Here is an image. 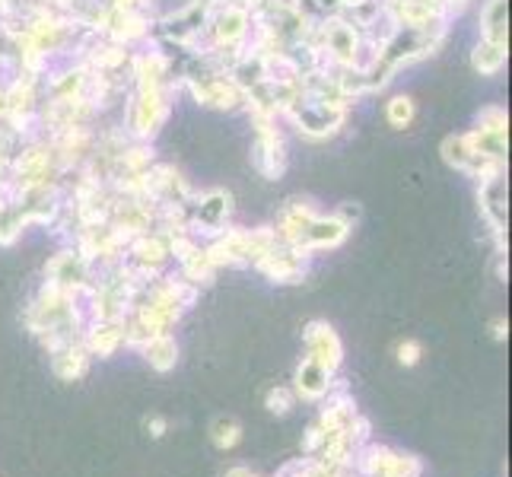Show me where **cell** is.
I'll return each mask as SVG.
<instances>
[{"label": "cell", "mask_w": 512, "mask_h": 477, "mask_svg": "<svg viewBox=\"0 0 512 477\" xmlns=\"http://www.w3.org/2000/svg\"><path fill=\"white\" fill-rule=\"evenodd\" d=\"M144 427H147V433H150L153 439H163L166 430H169V420H166V417H147V420H144Z\"/></svg>", "instance_id": "17"}, {"label": "cell", "mask_w": 512, "mask_h": 477, "mask_svg": "<svg viewBox=\"0 0 512 477\" xmlns=\"http://www.w3.org/2000/svg\"><path fill=\"white\" fill-rule=\"evenodd\" d=\"M83 347L90 357H112L118 347H125V322H93L83 334Z\"/></svg>", "instance_id": "7"}, {"label": "cell", "mask_w": 512, "mask_h": 477, "mask_svg": "<svg viewBox=\"0 0 512 477\" xmlns=\"http://www.w3.org/2000/svg\"><path fill=\"white\" fill-rule=\"evenodd\" d=\"M51 357V369H55V376L61 382H80L86 373H90V350L83 347V341H74V344H64L58 350L48 353Z\"/></svg>", "instance_id": "6"}, {"label": "cell", "mask_w": 512, "mask_h": 477, "mask_svg": "<svg viewBox=\"0 0 512 477\" xmlns=\"http://www.w3.org/2000/svg\"><path fill=\"white\" fill-rule=\"evenodd\" d=\"M90 271H93V264L86 261L80 252H58L55 258L48 261V287H58L64 293H74L80 287L90 284Z\"/></svg>", "instance_id": "4"}, {"label": "cell", "mask_w": 512, "mask_h": 477, "mask_svg": "<svg viewBox=\"0 0 512 477\" xmlns=\"http://www.w3.org/2000/svg\"><path fill=\"white\" fill-rule=\"evenodd\" d=\"M484 39L506 42V0H490L484 7Z\"/></svg>", "instance_id": "13"}, {"label": "cell", "mask_w": 512, "mask_h": 477, "mask_svg": "<svg viewBox=\"0 0 512 477\" xmlns=\"http://www.w3.org/2000/svg\"><path fill=\"white\" fill-rule=\"evenodd\" d=\"M140 353H144L156 373H169V369L179 363V344H175L172 334H153V338L140 347Z\"/></svg>", "instance_id": "9"}, {"label": "cell", "mask_w": 512, "mask_h": 477, "mask_svg": "<svg viewBox=\"0 0 512 477\" xmlns=\"http://www.w3.org/2000/svg\"><path fill=\"white\" fill-rule=\"evenodd\" d=\"M210 439H214V446H217L220 452L236 449V446H239V439H242V423L233 420V417H217V420H214V427H210Z\"/></svg>", "instance_id": "12"}, {"label": "cell", "mask_w": 512, "mask_h": 477, "mask_svg": "<svg viewBox=\"0 0 512 477\" xmlns=\"http://www.w3.org/2000/svg\"><path fill=\"white\" fill-rule=\"evenodd\" d=\"M229 210H233V198H229L226 191H210L198 201V214H194V220H198V226L220 229L229 217Z\"/></svg>", "instance_id": "10"}, {"label": "cell", "mask_w": 512, "mask_h": 477, "mask_svg": "<svg viewBox=\"0 0 512 477\" xmlns=\"http://www.w3.org/2000/svg\"><path fill=\"white\" fill-rule=\"evenodd\" d=\"M255 268L264 277H271L274 284H299L306 277V255L277 242L274 249H268L255 261Z\"/></svg>", "instance_id": "2"}, {"label": "cell", "mask_w": 512, "mask_h": 477, "mask_svg": "<svg viewBox=\"0 0 512 477\" xmlns=\"http://www.w3.org/2000/svg\"><path fill=\"white\" fill-rule=\"evenodd\" d=\"M331 392H334V373H328L319 360L306 357L303 363L296 366V376H293V395L296 398L315 404V401H322Z\"/></svg>", "instance_id": "5"}, {"label": "cell", "mask_w": 512, "mask_h": 477, "mask_svg": "<svg viewBox=\"0 0 512 477\" xmlns=\"http://www.w3.org/2000/svg\"><path fill=\"white\" fill-rule=\"evenodd\" d=\"M293 404H296V395H293V388H287V385H277V388H271L268 395H264V408H268L274 417L290 414Z\"/></svg>", "instance_id": "15"}, {"label": "cell", "mask_w": 512, "mask_h": 477, "mask_svg": "<svg viewBox=\"0 0 512 477\" xmlns=\"http://www.w3.org/2000/svg\"><path fill=\"white\" fill-rule=\"evenodd\" d=\"M385 118L392 128H408L414 121V99L408 96H395L392 102L385 105Z\"/></svg>", "instance_id": "14"}, {"label": "cell", "mask_w": 512, "mask_h": 477, "mask_svg": "<svg viewBox=\"0 0 512 477\" xmlns=\"http://www.w3.org/2000/svg\"><path fill=\"white\" fill-rule=\"evenodd\" d=\"M395 357H398V363L401 366H417L420 363V357H423V347L417 344V341H401L398 347H395Z\"/></svg>", "instance_id": "16"}, {"label": "cell", "mask_w": 512, "mask_h": 477, "mask_svg": "<svg viewBox=\"0 0 512 477\" xmlns=\"http://www.w3.org/2000/svg\"><path fill=\"white\" fill-rule=\"evenodd\" d=\"M303 341H306V357L319 360L328 373H338L344 363V344L338 338V331L328 322H309L303 331Z\"/></svg>", "instance_id": "3"}, {"label": "cell", "mask_w": 512, "mask_h": 477, "mask_svg": "<svg viewBox=\"0 0 512 477\" xmlns=\"http://www.w3.org/2000/svg\"><path fill=\"white\" fill-rule=\"evenodd\" d=\"M481 198H484V214L493 226V233H503V226H506V185L500 179V172H493L490 179L484 182L481 188Z\"/></svg>", "instance_id": "8"}, {"label": "cell", "mask_w": 512, "mask_h": 477, "mask_svg": "<svg viewBox=\"0 0 512 477\" xmlns=\"http://www.w3.org/2000/svg\"><path fill=\"white\" fill-rule=\"evenodd\" d=\"M490 331H493V341H506L509 338V322H506V318H497V322L490 325Z\"/></svg>", "instance_id": "18"}, {"label": "cell", "mask_w": 512, "mask_h": 477, "mask_svg": "<svg viewBox=\"0 0 512 477\" xmlns=\"http://www.w3.org/2000/svg\"><path fill=\"white\" fill-rule=\"evenodd\" d=\"M506 61V42H490L484 39L474 51V70H481V74H497Z\"/></svg>", "instance_id": "11"}, {"label": "cell", "mask_w": 512, "mask_h": 477, "mask_svg": "<svg viewBox=\"0 0 512 477\" xmlns=\"http://www.w3.org/2000/svg\"><path fill=\"white\" fill-rule=\"evenodd\" d=\"M353 471L360 477H420L423 462L411 452L366 443L357 455H353Z\"/></svg>", "instance_id": "1"}]
</instances>
